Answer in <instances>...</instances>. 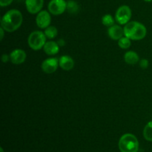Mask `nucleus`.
<instances>
[{
    "mask_svg": "<svg viewBox=\"0 0 152 152\" xmlns=\"http://www.w3.org/2000/svg\"><path fill=\"white\" fill-rule=\"evenodd\" d=\"M23 22L22 13L17 9H11L6 12L1 19V27L7 32H14L19 29Z\"/></svg>",
    "mask_w": 152,
    "mask_h": 152,
    "instance_id": "1",
    "label": "nucleus"
},
{
    "mask_svg": "<svg viewBox=\"0 0 152 152\" xmlns=\"http://www.w3.org/2000/svg\"><path fill=\"white\" fill-rule=\"evenodd\" d=\"M124 36L132 40H141L145 37L147 29L144 25L139 22L132 21L125 25Z\"/></svg>",
    "mask_w": 152,
    "mask_h": 152,
    "instance_id": "2",
    "label": "nucleus"
},
{
    "mask_svg": "<svg viewBox=\"0 0 152 152\" xmlns=\"http://www.w3.org/2000/svg\"><path fill=\"white\" fill-rule=\"evenodd\" d=\"M118 146L121 152H138L139 141L132 134H125L120 137Z\"/></svg>",
    "mask_w": 152,
    "mask_h": 152,
    "instance_id": "3",
    "label": "nucleus"
},
{
    "mask_svg": "<svg viewBox=\"0 0 152 152\" xmlns=\"http://www.w3.org/2000/svg\"><path fill=\"white\" fill-rule=\"evenodd\" d=\"M46 37L44 32L41 31H33L28 37V45L32 50H39L43 48L46 43Z\"/></svg>",
    "mask_w": 152,
    "mask_h": 152,
    "instance_id": "4",
    "label": "nucleus"
},
{
    "mask_svg": "<svg viewBox=\"0 0 152 152\" xmlns=\"http://www.w3.org/2000/svg\"><path fill=\"white\" fill-rule=\"evenodd\" d=\"M132 16V9L129 6L122 5L117 8L115 13V20L120 25H126L130 22Z\"/></svg>",
    "mask_w": 152,
    "mask_h": 152,
    "instance_id": "5",
    "label": "nucleus"
},
{
    "mask_svg": "<svg viewBox=\"0 0 152 152\" xmlns=\"http://www.w3.org/2000/svg\"><path fill=\"white\" fill-rule=\"evenodd\" d=\"M67 1L65 0H50L48 5V9L50 14L59 16L66 10Z\"/></svg>",
    "mask_w": 152,
    "mask_h": 152,
    "instance_id": "6",
    "label": "nucleus"
},
{
    "mask_svg": "<svg viewBox=\"0 0 152 152\" xmlns=\"http://www.w3.org/2000/svg\"><path fill=\"white\" fill-rule=\"evenodd\" d=\"M51 22V16L50 12L48 10H41L36 16V23L41 29H45L50 26Z\"/></svg>",
    "mask_w": 152,
    "mask_h": 152,
    "instance_id": "7",
    "label": "nucleus"
},
{
    "mask_svg": "<svg viewBox=\"0 0 152 152\" xmlns=\"http://www.w3.org/2000/svg\"><path fill=\"white\" fill-rule=\"evenodd\" d=\"M59 59L56 58H48L45 59L41 65V68L45 74H53L59 67Z\"/></svg>",
    "mask_w": 152,
    "mask_h": 152,
    "instance_id": "8",
    "label": "nucleus"
},
{
    "mask_svg": "<svg viewBox=\"0 0 152 152\" xmlns=\"http://www.w3.org/2000/svg\"><path fill=\"white\" fill-rule=\"evenodd\" d=\"M25 2L27 10L31 14H37L44 5V0H25Z\"/></svg>",
    "mask_w": 152,
    "mask_h": 152,
    "instance_id": "9",
    "label": "nucleus"
},
{
    "mask_svg": "<svg viewBox=\"0 0 152 152\" xmlns=\"http://www.w3.org/2000/svg\"><path fill=\"white\" fill-rule=\"evenodd\" d=\"M10 61L14 65H21L26 60L27 54L22 49H15L10 52Z\"/></svg>",
    "mask_w": 152,
    "mask_h": 152,
    "instance_id": "10",
    "label": "nucleus"
},
{
    "mask_svg": "<svg viewBox=\"0 0 152 152\" xmlns=\"http://www.w3.org/2000/svg\"><path fill=\"white\" fill-rule=\"evenodd\" d=\"M108 37L113 40H119L124 36V28L118 25H114L108 28Z\"/></svg>",
    "mask_w": 152,
    "mask_h": 152,
    "instance_id": "11",
    "label": "nucleus"
},
{
    "mask_svg": "<svg viewBox=\"0 0 152 152\" xmlns=\"http://www.w3.org/2000/svg\"><path fill=\"white\" fill-rule=\"evenodd\" d=\"M59 65L64 71H71L74 67V60L68 55H63L59 57Z\"/></svg>",
    "mask_w": 152,
    "mask_h": 152,
    "instance_id": "12",
    "label": "nucleus"
},
{
    "mask_svg": "<svg viewBox=\"0 0 152 152\" xmlns=\"http://www.w3.org/2000/svg\"><path fill=\"white\" fill-rule=\"evenodd\" d=\"M59 47L56 42L54 41H48L45 44L44 47H43V50H44L45 53L49 56H53V55L58 53L59 50Z\"/></svg>",
    "mask_w": 152,
    "mask_h": 152,
    "instance_id": "13",
    "label": "nucleus"
},
{
    "mask_svg": "<svg viewBox=\"0 0 152 152\" xmlns=\"http://www.w3.org/2000/svg\"><path fill=\"white\" fill-rule=\"evenodd\" d=\"M124 60L129 65H135L140 61L139 55L134 50H129L125 53Z\"/></svg>",
    "mask_w": 152,
    "mask_h": 152,
    "instance_id": "14",
    "label": "nucleus"
},
{
    "mask_svg": "<svg viewBox=\"0 0 152 152\" xmlns=\"http://www.w3.org/2000/svg\"><path fill=\"white\" fill-rule=\"evenodd\" d=\"M66 10L71 14H76L80 10V6L78 3L74 0H68L67 1Z\"/></svg>",
    "mask_w": 152,
    "mask_h": 152,
    "instance_id": "15",
    "label": "nucleus"
},
{
    "mask_svg": "<svg viewBox=\"0 0 152 152\" xmlns=\"http://www.w3.org/2000/svg\"><path fill=\"white\" fill-rule=\"evenodd\" d=\"M46 37L49 39H53L56 38L58 34V30L55 26H48L47 28L45 29L44 31Z\"/></svg>",
    "mask_w": 152,
    "mask_h": 152,
    "instance_id": "16",
    "label": "nucleus"
},
{
    "mask_svg": "<svg viewBox=\"0 0 152 152\" xmlns=\"http://www.w3.org/2000/svg\"><path fill=\"white\" fill-rule=\"evenodd\" d=\"M143 137L147 141L152 142V120L145 125L143 129Z\"/></svg>",
    "mask_w": 152,
    "mask_h": 152,
    "instance_id": "17",
    "label": "nucleus"
},
{
    "mask_svg": "<svg viewBox=\"0 0 152 152\" xmlns=\"http://www.w3.org/2000/svg\"><path fill=\"white\" fill-rule=\"evenodd\" d=\"M129 38L126 37V36H123L122 38L118 40V45L122 49H128L131 47L132 42Z\"/></svg>",
    "mask_w": 152,
    "mask_h": 152,
    "instance_id": "18",
    "label": "nucleus"
},
{
    "mask_svg": "<svg viewBox=\"0 0 152 152\" xmlns=\"http://www.w3.org/2000/svg\"><path fill=\"white\" fill-rule=\"evenodd\" d=\"M102 25H105V27L112 26L114 25V19L113 18L112 15L111 14H105L102 16Z\"/></svg>",
    "mask_w": 152,
    "mask_h": 152,
    "instance_id": "19",
    "label": "nucleus"
},
{
    "mask_svg": "<svg viewBox=\"0 0 152 152\" xmlns=\"http://www.w3.org/2000/svg\"><path fill=\"white\" fill-rule=\"evenodd\" d=\"M148 65H149V62H148V59H142L140 61V67L142 69H146L148 67Z\"/></svg>",
    "mask_w": 152,
    "mask_h": 152,
    "instance_id": "20",
    "label": "nucleus"
},
{
    "mask_svg": "<svg viewBox=\"0 0 152 152\" xmlns=\"http://www.w3.org/2000/svg\"><path fill=\"white\" fill-rule=\"evenodd\" d=\"M13 0H0V6L1 7H7L9 6L12 2H13Z\"/></svg>",
    "mask_w": 152,
    "mask_h": 152,
    "instance_id": "21",
    "label": "nucleus"
},
{
    "mask_svg": "<svg viewBox=\"0 0 152 152\" xmlns=\"http://www.w3.org/2000/svg\"><path fill=\"white\" fill-rule=\"evenodd\" d=\"M10 60V55H7L6 53H4V54L1 56V61H2L4 63H6L8 61Z\"/></svg>",
    "mask_w": 152,
    "mask_h": 152,
    "instance_id": "22",
    "label": "nucleus"
},
{
    "mask_svg": "<svg viewBox=\"0 0 152 152\" xmlns=\"http://www.w3.org/2000/svg\"><path fill=\"white\" fill-rule=\"evenodd\" d=\"M4 28H0V32H1V34H0V35H1V37H0V39H1V40L3 39V38H4Z\"/></svg>",
    "mask_w": 152,
    "mask_h": 152,
    "instance_id": "23",
    "label": "nucleus"
},
{
    "mask_svg": "<svg viewBox=\"0 0 152 152\" xmlns=\"http://www.w3.org/2000/svg\"><path fill=\"white\" fill-rule=\"evenodd\" d=\"M57 43L59 44V46H63L64 45H65V42H64V40L62 39H59V41L57 42Z\"/></svg>",
    "mask_w": 152,
    "mask_h": 152,
    "instance_id": "24",
    "label": "nucleus"
},
{
    "mask_svg": "<svg viewBox=\"0 0 152 152\" xmlns=\"http://www.w3.org/2000/svg\"><path fill=\"white\" fill-rule=\"evenodd\" d=\"M143 1H146V2H151V1H152V0H143Z\"/></svg>",
    "mask_w": 152,
    "mask_h": 152,
    "instance_id": "25",
    "label": "nucleus"
},
{
    "mask_svg": "<svg viewBox=\"0 0 152 152\" xmlns=\"http://www.w3.org/2000/svg\"><path fill=\"white\" fill-rule=\"evenodd\" d=\"M0 152H4V150H3L2 148H0Z\"/></svg>",
    "mask_w": 152,
    "mask_h": 152,
    "instance_id": "26",
    "label": "nucleus"
},
{
    "mask_svg": "<svg viewBox=\"0 0 152 152\" xmlns=\"http://www.w3.org/2000/svg\"><path fill=\"white\" fill-rule=\"evenodd\" d=\"M19 1H22V0H19Z\"/></svg>",
    "mask_w": 152,
    "mask_h": 152,
    "instance_id": "27",
    "label": "nucleus"
}]
</instances>
